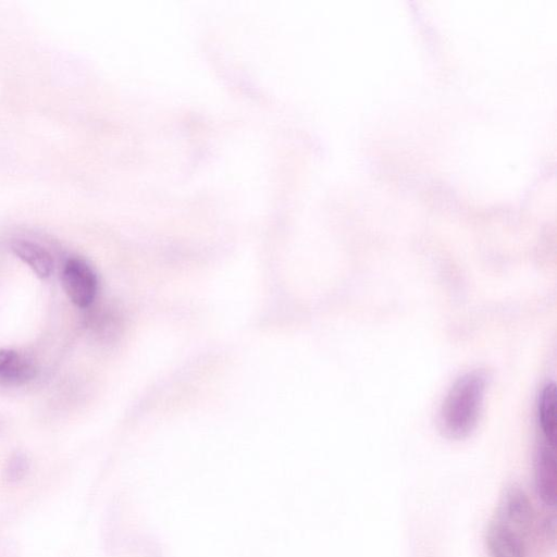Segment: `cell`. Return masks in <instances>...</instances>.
<instances>
[{"label":"cell","mask_w":557,"mask_h":557,"mask_svg":"<svg viewBox=\"0 0 557 557\" xmlns=\"http://www.w3.org/2000/svg\"><path fill=\"white\" fill-rule=\"evenodd\" d=\"M535 512L523 491L510 488L503 496L486 531L490 557H532Z\"/></svg>","instance_id":"obj_1"},{"label":"cell","mask_w":557,"mask_h":557,"mask_svg":"<svg viewBox=\"0 0 557 557\" xmlns=\"http://www.w3.org/2000/svg\"><path fill=\"white\" fill-rule=\"evenodd\" d=\"M486 379L482 372L462 375L448 392L440 414L442 431L451 438L467 437L475 428L482 409Z\"/></svg>","instance_id":"obj_2"},{"label":"cell","mask_w":557,"mask_h":557,"mask_svg":"<svg viewBox=\"0 0 557 557\" xmlns=\"http://www.w3.org/2000/svg\"><path fill=\"white\" fill-rule=\"evenodd\" d=\"M62 286L70 300L77 307H88L98 289L97 275L90 265L79 258L69 259L62 270Z\"/></svg>","instance_id":"obj_3"},{"label":"cell","mask_w":557,"mask_h":557,"mask_svg":"<svg viewBox=\"0 0 557 557\" xmlns=\"http://www.w3.org/2000/svg\"><path fill=\"white\" fill-rule=\"evenodd\" d=\"M555 446L542 441L535 456L534 481L542 503L554 507L556 498Z\"/></svg>","instance_id":"obj_4"},{"label":"cell","mask_w":557,"mask_h":557,"mask_svg":"<svg viewBox=\"0 0 557 557\" xmlns=\"http://www.w3.org/2000/svg\"><path fill=\"white\" fill-rule=\"evenodd\" d=\"M11 249L37 276L46 278L51 275L53 271V259L39 244L17 239L11 244Z\"/></svg>","instance_id":"obj_5"},{"label":"cell","mask_w":557,"mask_h":557,"mask_svg":"<svg viewBox=\"0 0 557 557\" xmlns=\"http://www.w3.org/2000/svg\"><path fill=\"white\" fill-rule=\"evenodd\" d=\"M36 375L34 364L12 350L0 349V381L9 384H22Z\"/></svg>","instance_id":"obj_6"},{"label":"cell","mask_w":557,"mask_h":557,"mask_svg":"<svg viewBox=\"0 0 557 557\" xmlns=\"http://www.w3.org/2000/svg\"><path fill=\"white\" fill-rule=\"evenodd\" d=\"M539 422L542 431L543 441L547 444L556 445V387L554 383L547 384L539 399Z\"/></svg>","instance_id":"obj_7"},{"label":"cell","mask_w":557,"mask_h":557,"mask_svg":"<svg viewBox=\"0 0 557 557\" xmlns=\"http://www.w3.org/2000/svg\"><path fill=\"white\" fill-rule=\"evenodd\" d=\"M28 470V460L25 455L16 453L8 461L5 467V479L11 482L21 481Z\"/></svg>","instance_id":"obj_8"}]
</instances>
